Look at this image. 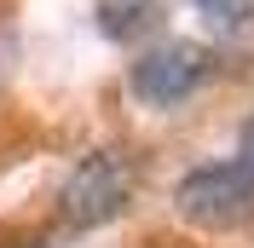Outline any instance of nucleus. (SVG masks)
Returning a JSON list of instances; mask_svg holds the SVG:
<instances>
[{"label": "nucleus", "mask_w": 254, "mask_h": 248, "mask_svg": "<svg viewBox=\"0 0 254 248\" xmlns=\"http://www.w3.org/2000/svg\"><path fill=\"white\" fill-rule=\"evenodd\" d=\"M133 196H139V156L122 150V144H98V150H87L75 162V168L58 179V190H52V219H58L64 231H104V225H116V219L133 208Z\"/></svg>", "instance_id": "nucleus-1"}, {"label": "nucleus", "mask_w": 254, "mask_h": 248, "mask_svg": "<svg viewBox=\"0 0 254 248\" xmlns=\"http://www.w3.org/2000/svg\"><path fill=\"white\" fill-rule=\"evenodd\" d=\"M220 52L202 41H150L127 63V98L144 110H179L220 81Z\"/></svg>", "instance_id": "nucleus-2"}, {"label": "nucleus", "mask_w": 254, "mask_h": 248, "mask_svg": "<svg viewBox=\"0 0 254 248\" xmlns=\"http://www.w3.org/2000/svg\"><path fill=\"white\" fill-rule=\"evenodd\" d=\"M174 214L208 237H237L254 225V168L237 156L196 162L174 185Z\"/></svg>", "instance_id": "nucleus-3"}, {"label": "nucleus", "mask_w": 254, "mask_h": 248, "mask_svg": "<svg viewBox=\"0 0 254 248\" xmlns=\"http://www.w3.org/2000/svg\"><path fill=\"white\" fill-rule=\"evenodd\" d=\"M93 23L116 47H139V41H150L162 29V0H98Z\"/></svg>", "instance_id": "nucleus-4"}, {"label": "nucleus", "mask_w": 254, "mask_h": 248, "mask_svg": "<svg viewBox=\"0 0 254 248\" xmlns=\"http://www.w3.org/2000/svg\"><path fill=\"white\" fill-rule=\"evenodd\" d=\"M196 17L208 23V35L243 41V35L254 29V0H196Z\"/></svg>", "instance_id": "nucleus-5"}, {"label": "nucleus", "mask_w": 254, "mask_h": 248, "mask_svg": "<svg viewBox=\"0 0 254 248\" xmlns=\"http://www.w3.org/2000/svg\"><path fill=\"white\" fill-rule=\"evenodd\" d=\"M12 69H17V35H12L6 17H0V87L12 81Z\"/></svg>", "instance_id": "nucleus-6"}, {"label": "nucleus", "mask_w": 254, "mask_h": 248, "mask_svg": "<svg viewBox=\"0 0 254 248\" xmlns=\"http://www.w3.org/2000/svg\"><path fill=\"white\" fill-rule=\"evenodd\" d=\"M231 156H237V162H249V168H254V116H249V122L237 127V150H231Z\"/></svg>", "instance_id": "nucleus-7"}]
</instances>
